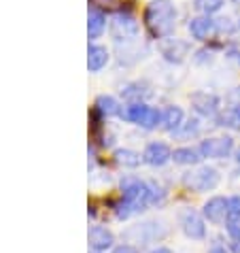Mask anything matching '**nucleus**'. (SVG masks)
<instances>
[{"label": "nucleus", "instance_id": "nucleus-36", "mask_svg": "<svg viewBox=\"0 0 240 253\" xmlns=\"http://www.w3.org/2000/svg\"><path fill=\"white\" fill-rule=\"evenodd\" d=\"M236 162L240 164V147H238V151H236Z\"/></svg>", "mask_w": 240, "mask_h": 253}, {"label": "nucleus", "instance_id": "nucleus-16", "mask_svg": "<svg viewBox=\"0 0 240 253\" xmlns=\"http://www.w3.org/2000/svg\"><path fill=\"white\" fill-rule=\"evenodd\" d=\"M94 109L100 113L104 119H109V117H119L121 115V102L117 100L115 96H111V94H100L96 98V102H94Z\"/></svg>", "mask_w": 240, "mask_h": 253}, {"label": "nucleus", "instance_id": "nucleus-32", "mask_svg": "<svg viewBox=\"0 0 240 253\" xmlns=\"http://www.w3.org/2000/svg\"><path fill=\"white\" fill-rule=\"evenodd\" d=\"M225 55H228L230 60H234V62H238V64H240V49L232 47V49H228V51H225Z\"/></svg>", "mask_w": 240, "mask_h": 253}, {"label": "nucleus", "instance_id": "nucleus-28", "mask_svg": "<svg viewBox=\"0 0 240 253\" xmlns=\"http://www.w3.org/2000/svg\"><path fill=\"white\" fill-rule=\"evenodd\" d=\"M215 28H217V32H232L234 30V24H232L230 17H219L215 19Z\"/></svg>", "mask_w": 240, "mask_h": 253}, {"label": "nucleus", "instance_id": "nucleus-20", "mask_svg": "<svg viewBox=\"0 0 240 253\" xmlns=\"http://www.w3.org/2000/svg\"><path fill=\"white\" fill-rule=\"evenodd\" d=\"M160 226L161 223H158V221H145V223H138L136 230L138 232V236H140V241H160L161 236H166V228H161L160 230Z\"/></svg>", "mask_w": 240, "mask_h": 253}, {"label": "nucleus", "instance_id": "nucleus-17", "mask_svg": "<svg viewBox=\"0 0 240 253\" xmlns=\"http://www.w3.org/2000/svg\"><path fill=\"white\" fill-rule=\"evenodd\" d=\"M202 160L204 158L198 147H176L172 151V162L181 166H198Z\"/></svg>", "mask_w": 240, "mask_h": 253}, {"label": "nucleus", "instance_id": "nucleus-9", "mask_svg": "<svg viewBox=\"0 0 240 253\" xmlns=\"http://www.w3.org/2000/svg\"><path fill=\"white\" fill-rule=\"evenodd\" d=\"M189 49H192V45L181 39H164L160 45V51L164 55V60L172 62V64H181L189 55Z\"/></svg>", "mask_w": 240, "mask_h": 253}, {"label": "nucleus", "instance_id": "nucleus-1", "mask_svg": "<svg viewBox=\"0 0 240 253\" xmlns=\"http://www.w3.org/2000/svg\"><path fill=\"white\" fill-rule=\"evenodd\" d=\"M143 22L153 39H168L176 26V6L170 0H151L145 6Z\"/></svg>", "mask_w": 240, "mask_h": 253}, {"label": "nucleus", "instance_id": "nucleus-27", "mask_svg": "<svg viewBox=\"0 0 240 253\" xmlns=\"http://www.w3.org/2000/svg\"><path fill=\"white\" fill-rule=\"evenodd\" d=\"M228 211H230V217H240V196H230L228 198Z\"/></svg>", "mask_w": 240, "mask_h": 253}, {"label": "nucleus", "instance_id": "nucleus-6", "mask_svg": "<svg viewBox=\"0 0 240 253\" xmlns=\"http://www.w3.org/2000/svg\"><path fill=\"white\" fill-rule=\"evenodd\" d=\"M179 226L183 234L192 241H204L206 238V226H204V217L194 209H183L179 213Z\"/></svg>", "mask_w": 240, "mask_h": 253}, {"label": "nucleus", "instance_id": "nucleus-26", "mask_svg": "<svg viewBox=\"0 0 240 253\" xmlns=\"http://www.w3.org/2000/svg\"><path fill=\"white\" fill-rule=\"evenodd\" d=\"M225 230H228V234L234 238V241H240V217H230V219L225 221Z\"/></svg>", "mask_w": 240, "mask_h": 253}, {"label": "nucleus", "instance_id": "nucleus-31", "mask_svg": "<svg viewBox=\"0 0 240 253\" xmlns=\"http://www.w3.org/2000/svg\"><path fill=\"white\" fill-rule=\"evenodd\" d=\"M119 4V0H89V6H96V9H104V6H113Z\"/></svg>", "mask_w": 240, "mask_h": 253}, {"label": "nucleus", "instance_id": "nucleus-19", "mask_svg": "<svg viewBox=\"0 0 240 253\" xmlns=\"http://www.w3.org/2000/svg\"><path fill=\"white\" fill-rule=\"evenodd\" d=\"M149 94H151V92L147 89L145 83H140V81L125 83V85L121 87V96H123L130 104H134V102H145V98L149 96Z\"/></svg>", "mask_w": 240, "mask_h": 253}, {"label": "nucleus", "instance_id": "nucleus-33", "mask_svg": "<svg viewBox=\"0 0 240 253\" xmlns=\"http://www.w3.org/2000/svg\"><path fill=\"white\" fill-rule=\"evenodd\" d=\"M208 253H225V245H221V243H215L213 247L208 249Z\"/></svg>", "mask_w": 240, "mask_h": 253}, {"label": "nucleus", "instance_id": "nucleus-37", "mask_svg": "<svg viewBox=\"0 0 240 253\" xmlns=\"http://www.w3.org/2000/svg\"><path fill=\"white\" fill-rule=\"evenodd\" d=\"M94 253H96V251H94Z\"/></svg>", "mask_w": 240, "mask_h": 253}, {"label": "nucleus", "instance_id": "nucleus-3", "mask_svg": "<svg viewBox=\"0 0 240 253\" xmlns=\"http://www.w3.org/2000/svg\"><path fill=\"white\" fill-rule=\"evenodd\" d=\"M109 32L113 41L117 45H125V43H132V41L138 39V32H140V26L136 22V17L128 11H119L113 15V19L109 22Z\"/></svg>", "mask_w": 240, "mask_h": 253}, {"label": "nucleus", "instance_id": "nucleus-8", "mask_svg": "<svg viewBox=\"0 0 240 253\" xmlns=\"http://www.w3.org/2000/svg\"><path fill=\"white\" fill-rule=\"evenodd\" d=\"M170 160H172V149L164 143V140H151V143H147L145 151H143L145 164H149L153 168H160V166L168 164Z\"/></svg>", "mask_w": 240, "mask_h": 253}, {"label": "nucleus", "instance_id": "nucleus-5", "mask_svg": "<svg viewBox=\"0 0 240 253\" xmlns=\"http://www.w3.org/2000/svg\"><path fill=\"white\" fill-rule=\"evenodd\" d=\"M198 149H200L202 158H206V160H223V158H230V153L234 151V138L232 136H210V138L200 140Z\"/></svg>", "mask_w": 240, "mask_h": 253}, {"label": "nucleus", "instance_id": "nucleus-13", "mask_svg": "<svg viewBox=\"0 0 240 253\" xmlns=\"http://www.w3.org/2000/svg\"><path fill=\"white\" fill-rule=\"evenodd\" d=\"M111 55H109V49L104 45H98V43H89L87 47V70L89 73H100V70L109 64Z\"/></svg>", "mask_w": 240, "mask_h": 253}, {"label": "nucleus", "instance_id": "nucleus-15", "mask_svg": "<svg viewBox=\"0 0 240 253\" xmlns=\"http://www.w3.org/2000/svg\"><path fill=\"white\" fill-rule=\"evenodd\" d=\"M183 122H185V113L179 104H168V107L161 109V128L166 132H174L181 128Z\"/></svg>", "mask_w": 240, "mask_h": 253}, {"label": "nucleus", "instance_id": "nucleus-24", "mask_svg": "<svg viewBox=\"0 0 240 253\" xmlns=\"http://www.w3.org/2000/svg\"><path fill=\"white\" fill-rule=\"evenodd\" d=\"M174 134L179 136V138L198 136V134H200V122H198V119H187V122H183V126L174 132Z\"/></svg>", "mask_w": 240, "mask_h": 253}, {"label": "nucleus", "instance_id": "nucleus-12", "mask_svg": "<svg viewBox=\"0 0 240 253\" xmlns=\"http://www.w3.org/2000/svg\"><path fill=\"white\" fill-rule=\"evenodd\" d=\"M187 30H189V34H192V39L206 41L210 34L217 32V28H215V19H210L208 15H198L194 19H189Z\"/></svg>", "mask_w": 240, "mask_h": 253}, {"label": "nucleus", "instance_id": "nucleus-11", "mask_svg": "<svg viewBox=\"0 0 240 253\" xmlns=\"http://www.w3.org/2000/svg\"><path fill=\"white\" fill-rule=\"evenodd\" d=\"M192 107L198 115L202 117H217L219 113V104H221V100H219V96L215 94H208V92H196L192 94Z\"/></svg>", "mask_w": 240, "mask_h": 253}, {"label": "nucleus", "instance_id": "nucleus-18", "mask_svg": "<svg viewBox=\"0 0 240 253\" xmlns=\"http://www.w3.org/2000/svg\"><path fill=\"white\" fill-rule=\"evenodd\" d=\"M147 111H149V104H145V102H134V104H128V107H123L121 111V117L123 122H128V124H134V126H140L145 122V115H147Z\"/></svg>", "mask_w": 240, "mask_h": 253}, {"label": "nucleus", "instance_id": "nucleus-23", "mask_svg": "<svg viewBox=\"0 0 240 253\" xmlns=\"http://www.w3.org/2000/svg\"><path fill=\"white\" fill-rule=\"evenodd\" d=\"M166 187L158 183V181H149V205L155 207V205H161L166 200Z\"/></svg>", "mask_w": 240, "mask_h": 253}, {"label": "nucleus", "instance_id": "nucleus-22", "mask_svg": "<svg viewBox=\"0 0 240 253\" xmlns=\"http://www.w3.org/2000/svg\"><path fill=\"white\" fill-rule=\"evenodd\" d=\"M225 4V0H194V9L202 15H213V13L221 11V6Z\"/></svg>", "mask_w": 240, "mask_h": 253}, {"label": "nucleus", "instance_id": "nucleus-21", "mask_svg": "<svg viewBox=\"0 0 240 253\" xmlns=\"http://www.w3.org/2000/svg\"><path fill=\"white\" fill-rule=\"evenodd\" d=\"M113 158H115L117 164L123 166V168H138L140 162H143V156H140L138 151H134V149H128V147H123V149H115Z\"/></svg>", "mask_w": 240, "mask_h": 253}, {"label": "nucleus", "instance_id": "nucleus-25", "mask_svg": "<svg viewBox=\"0 0 240 253\" xmlns=\"http://www.w3.org/2000/svg\"><path fill=\"white\" fill-rule=\"evenodd\" d=\"M158 126H161V111L158 107H149V111H147V115H145V122L140 124V128L155 130Z\"/></svg>", "mask_w": 240, "mask_h": 253}, {"label": "nucleus", "instance_id": "nucleus-30", "mask_svg": "<svg viewBox=\"0 0 240 253\" xmlns=\"http://www.w3.org/2000/svg\"><path fill=\"white\" fill-rule=\"evenodd\" d=\"M111 253H140L134 245H128V243H121V245H115Z\"/></svg>", "mask_w": 240, "mask_h": 253}, {"label": "nucleus", "instance_id": "nucleus-4", "mask_svg": "<svg viewBox=\"0 0 240 253\" xmlns=\"http://www.w3.org/2000/svg\"><path fill=\"white\" fill-rule=\"evenodd\" d=\"M219 181H221V174H219V170L213 166H198L196 170H189V172H185V177H183L185 187L196 194L213 192L219 185Z\"/></svg>", "mask_w": 240, "mask_h": 253}, {"label": "nucleus", "instance_id": "nucleus-2", "mask_svg": "<svg viewBox=\"0 0 240 253\" xmlns=\"http://www.w3.org/2000/svg\"><path fill=\"white\" fill-rule=\"evenodd\" d=\"M121 189V200L128 202L134 213H143L149 205V181H143L138 177H123L119 181Z\"/></svg>", "mask_w": 240, "mask_h": 253}, {"label": "nucleus", "instance_id": "nucleus-35", "mask_svg": "<svg viewBox=\"0 0 240 253\" xmlns=\"http://www.w3.org/2000/svg\"><path fill=\"white\" fill-rule=\"evenodd\" d=\"M151 253H174L172 249H168V247H158V249H153Z\"/></svg>", "mask_w": 240, "mask_h": 253}, {"label": "nucleus", "instance_id": "nucleus-29", "mask_svg": "<svg viewBox=\"0 0 240 253\" xmlns=\"http://www.w3.org/2000/svg\"><path fill=\"white\" fill-rule=\"evenodd\" d=\"M210 60H213V53H210L208 49H200V51H196V55H194L196 64H204V62H210Z\"/></svg>", "mask_w": 240, "mask_h": 253}, {"label": "nucleus", "instance_id": "nucleus-7", "mask_svg": "<svg viewBox=\"0 0 240 253\" xmlns=\"http://www.w3.org/2000/svg\"><path fill=\"white\" fill-rule=\"evenodd\" d=\"M202 217L215 226H221V223L228 221L230 211H228V198L223 196H213L202 205Z\"/></svg>", "mask_w": 240, "mask_h": 253}, {"label": "nucleus", "instance_id": "nucleus-14", "mask_svg": "<svg viewBox=\"0 0 240 253\" xmlns=\"http://www.w3.org/2000/svg\"><path fill=\"white\" fill-rule=\"evenodd\" d=\"M104 30H107V15H104V11L96 9V6H89L87 9V37L91 43L96 39H100Z\"/></svg>", "mask_w": 240, "mask_h": 253}, {"label": "nucleus", "instance_id": "nucleus-10", "mask_svg": "<svg viewBox=\"0 0 240 253\" xmlns=\"http://www.w3.org/2000/svg\"><path fill=\"white\" fill-rule=\"evenodd\" d=\"M87 243H89L91 251L107 253L109 249L115 247V236H113V232L104 226H91L87 232Z\"/></svg>", "mask_w": 240, "mask_h": 253}, {"label": "nucleus", "instance_id": "nucleus-34", "mask_svg": "<svg viewBox=\"0 0 240 253\" xmlns=\"http://www.w3.org/2000/svg\"><path fill=\"white\" fill-rule=\"evenodd\" d=\"M230 109H232V113H234V115L238 117V122H240V102L234 104V107H230Z\"/></svg>", "mask_w": 240, "mask_h": 253}]
</instances>
